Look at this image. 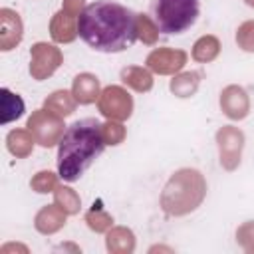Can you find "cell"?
<instances>
[{
  "label": "cell",
  "instance_id": "6da1fadb",
  "mask_svg": "<svg viewBox=\"0 0 254 254\" xmlns=\"http://www.w3.org/2000/svg\"><path fill=\"white\" fill-rule=\"evenodd\" d=\"M77 34L95 52L117 54L137 42V14L119 2L95 0L79 12Z\"/></svg>",
  "mask_w": 254,
  "mask_h": 254
},
{
  "label": "cell",
  "instance_id": "7a4b0ae2",
  "mask_svg": "<svg viewBox=\"0 0 254 254\" xmlns=\"http://www.w3.org/2000/svg\"><path fill=\"white\" fill-rule=\"evenodd\" d=\"M103 125L93 117L77 119L65 127L58 143V177L65 183H75L103 153Z\"/></svg>",
  "mask_w": 254,
  "mask_h": 254
},
{
  "label": "cell",
  "instance_id": "3957f363",
  "mask_svg": "<svg viewBox=\"0 0 254 254\" xmlns=\"http://www.w3.org/2000/svg\"><path fill=\"white\" fill-rule=\"evenodd\" d=\"M151 18L161 34H183L198 18V0H153Z\"/></svg>",
  "mask_w": 254,
  "mask_h": 254
},
{
  "label": "cell",
  "instance_id": "277c9868",
  "mask_svg": "<svg viewBox=\"0 0 254 254\" xmlns=\"http://www.w3.org/2000/svg\"><path fill=\"white\" fill-rule=\"evenodd\" d=\"M2 111H4L2 123H8V121H12L14 117H20L22 111H24V101H22L18 95L10 93L6 87L2 89Z\"/></svg>",
  "mask_w": 254,
  "mask_h": 254
}]
</instances>
